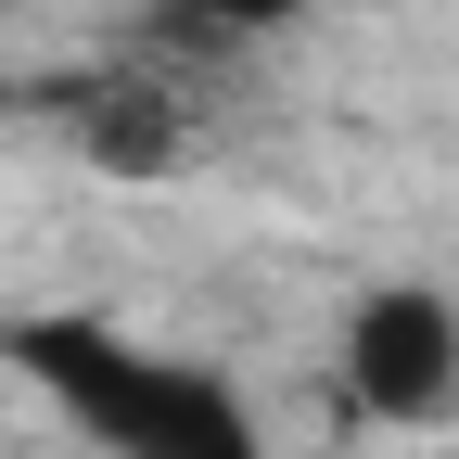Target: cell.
I'll list each match as a JSON object with an SVG mask.
<instances>
[{
  "label": "cell",
  "instance_id": "cell-1",
  "mask_svg": "<svg viewBox=\"0 0 459 459\" xmlns=\"http://www.w3.org/2000/svg\"><path fill=\"white\" fill-rule=\"evenodd\" d=\"M0 358L102 459H268V421H255L243 383L217 358H179V344L128 332L115 307H39V319L0 332Z\"/></svg>",
  "mask_w": 459,
  "mask_h": 459
},
{
  "label": "cell",
  "instance_id": "cell-2",
  "mask_svg": "<svg viewBox=\"0 0 459 459\" xmlns=\"http://www.w3.org/2000/svg\"><path fill=\"white\" fill-rule=\"evenodd\" d=\"M332 370H344V395H358L383 434L459 421V294H434V281H370V294L344 307Z\"/></svg>",
  "mask_w": 459,
  "mask_h": 459
},
{
  "label": "cell",
  "instance_id": "cell-3",
  "mask_svg": "<svg viewBox=\"0 0 459 459\" xmlns=\"http://www.w3.org/2000/svg\"><path fill=\"white\" fill-rule=\"evenodd\" d=\"M166 26H217V39H268V26H294L307 0H153Z\"/></svg>",
  "mask_w": 459,
  "mask_h": 459
}]
</instances>
